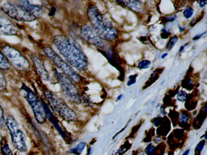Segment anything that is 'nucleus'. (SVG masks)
Segmentation results:
<instances>
[{
  "label": "nucleus",
  "instance_id": "f257e3e1",
  "mask_svg": "<svg viewBox=\"0 0 207 155\" xmlns=\"http://www.w3.org/2000/svg\"><path fill=\"white\" fill-rule=\"evenodd\" d=\"M53 42L66 63L72 68L80 72L87 69V58L75 40L65 35H57L54 37Z\"/></svg>",
  "mask_w": 207,
  "mask_h": 155
},
{
  "label": "nucleus",
  "instance_id": "f03ea898",
  "mask_svg": "<svg viewBox=\"0 0 207 155\" xmlns=\"http://www.w3.org/2000/svg\"><path fill=\"white\" fill-rule=\"evenodd\" d=\"M87 16L91 26L102 40L113 41L117 38L119 35L117 29L105 18L96 6L91 4L88 6Z\"/></svg>",
  "mask_w": 207,
  "mask_h": 155
},
{
  "label": "nucleus",
  "instance_id": "7ed1b4c3",
  "mask_svg": "<svg viewBox=\"0 0 207 155\" xmlns=\"http://www.w3.org/2000/svg\"><path fill=\"white\" fill-rule=\"evenodd\" d=\"M43 52L53 64L60 69L63 74L68 76L73 83H79L81 81L82 77L59 56L50 46L44 47L43 48Z\"/></svg>",
  "mask_w": 207,
  "mask_h": 155
},
{
  "label": "nucleus",
  "instance_id": "20e7f679",
  "mask_svg": "<svg viewBox=\"0 0 207 155\" xmlns=\"http://www.w3.org/2000/svg\"><path fill=\"white\" fill-rule=\"evenodd\" d=\"M54 72L65 97L71 102L81 103L82 101L81 97L75 84L65 74L58 72L56 69H54Z\"/></svg>",
  "mask_w": 207,
  "mask_h": 155
},
{
  "label": "nucleus",
  "instance_id": "39448f33",
  "mask_svg": "<svg viewBox=\"0 0 207 155\" xmlns=\"http://www.w3.org/2000/svg\"><path fill=\"white\" fill-rule=\"evenodd\" d=\"M1 50L11 66L17 70L25 71L31 67L30 62L27 58L13 46L5 44L2 47Z\"/></svg>",
  "mask_w": 207,
  "mask_h": 155
},
{
  "label": "nucleus",
  "instance_id": "423d86ee",
  "mask_svg": "<svg viewBox=\"0 0 207 155\" xmlns=\"http://www.w3.org/2000/svg\"><path fill=\"white\" fill-rule=\"evenodd\" d=\"M6 128L11 136L12 143L14 148L20 152H26L27 150L25 136L20 129L17 121L12 116H7L6 118Z\"/></svg>",
  "mask_w": 207,
  "mask_h": 155
},
{
  "label": "nucleus",
  "instance_id": "0eeeda50",
  "mask_svg": "<svg viewBox=\"0 0 207 155\" xmlns=\"http://www.w3.org/2000/svg\"><path fill=\"white\" fill-rule=\"evenodd\" d=\"M21 90L26 99L32 108L37 121L40 124L46 122L48 118L43 102L39 99L35 93L26 85L24 84L22 86Z\"/></svg>",
  "mask_w": 207,
  "mask_h": 155
},
{
  "label": "nucleus",
  "instance_id": "6e6552de",
  "mask_svg": "<svg viewBox=\"0 0 207 155\" xmlns=\"http://www.w3.org/2000/svg\"><path fill=\"white\" fill-rule=\"evenodd\" d=\"M1 9L9 17L18 21L32 22L37 20L34 15L17 3L6 2Z\"/></svg>",
  "mask_w": 207,
  "mask_h": 155
},
{
  "label": "nucleus",
  "instance_id": "1a4fd4ad",
  "mask_svg": "<svg viewBox=\"0 0 207 155\" xmlns=\"http://www.w3.org/2000/svg\"><path fill=\"white\" fill-rule=\"evenodd\" d=\"M44 94L50 107L62 119L71 109L60 97L57 95L51 90L48 88L44 89Z\"/></svg>",
  "mask_w": 207,
  "mask_h": 155
},
{
  "label": "nucleus",
  "instance_id": "9d476101",
  "mask_svg": "<svg viewBox=\"0 0 207 155\" xmlns=\"http://www.w3.org/2000/svg\"><path fill=\"white\" fill-rule=\"evenodd\" d=\"M80 37L85 42L95 46L98 49L103 50L105 48V43L90 26L86 25L81 27Z\"/></svg>",
  "mask_w": 207,
  "mask_h": 155
},
{
  "label": "nucleus",
  "instance_id": "9b49d317",
  "mask_svg": "<svg viewBox=\"0 0 207 155\" xmlns=\"http://www.w3.org/2000/svg\"><path fill=\"white\" fill-rule=\"evenodd\" d=\"M19 33V29L9 18L0 16V35L15 36Z\"/></svg>",
  "mask_w": 207,
  "mask_h": 155
},
{
  "label": "nucleus",
  "instance_id": "f8f14e48",
  "mask_svg": "<svg viewBox=\"0 0 207 155\" xmlns=\"http://www.w3.org/2000/svg\"><path fill=\"white\" fill-rule=\"evenodd\" d=\"M31 59L41 78L45 81H50L51 76L44 66V62L38 56L35 55L31 56Z\"/></svg>",
  "mask_w": 207,
  "mask_h": 155
},
{
  "label": "nucleus",
  "instance_id": "ddd939ff",
  "mask_svg": "<svg viewBox=\"0 0 207 155\" xmlns=\"http://www.w3.org/2000/svg\"><path fill=\"white\" fill-rule=\"evenodd\" d=\"M17 3L24 7L29 12H31L37 18L42 16L43 10L40 4L29 1H18Z\"/></svg>",
  "mask_w": 207,
  "mask_h": 155
},
{
  "label": "nucleus",
  "instance_id": "4468645a",
  "mask_svg": "<svg viewBox=\"0 0 207 155\" xmlns=\"http://www.w3.org/2000/svg\"><path fill=\"white\" fill-rule=\"evenodd\" d=\"M116 3L135 12L140 13L143 10V4L140 1H136V0L126 1L125 0V1H117Z\"/></svg>",
  "mask_w": 207,
  "mask_h": 155
},
{
  "label": "nucleus",
  "instance_id": "2eb2a0df",
  "mask_svg": "<svg viewBox=\"0 0 207 155\" xmlns=\"http://www.w3.org/2000/svg\"><path fill=\"white\" fill-rule=\"evenodd\" d=\"M43 103V105H44V109H45V111H46V115H47V118H49V120L51 121V122L52 123V124L55 126V127L56 128V129L58 130V132H59V133H60L61 135V136L63 137V138H66L67 137V136L66 135V133H65V132L63 130V129H62V127H60V124H59L57 119L54 117V116L53 115V114L52 113V112H51L50 109H49V107H48V105L45 103V102H44L43 101H42Z\"/></svg>",
  "mask_w": 207,
  "mask_h": 155
},
{
  "label": "nucleus",
  "instance_id": "dca6fc26",
  "mask_svg": "<svg viewBox=\"0 0 207 155\" xmlns=\"http://www.w3.org/2000/svg\"><path fill=\"white\" fill-rule=\"evenodd\" d=\"M0 145H1V151L3 155H13L6 137H3L1 138Z\"/></svg>",
  "mask_w": 207,
  "mask_h": 155
},
{
  "label": "nucleus",
  "instance_id": "f3484780",
  "mask_svg": "<svg viewBox=\"0 0 207 155\" xmlns=\"http://www.w3.org/2000/svg\"><path fill=\"white\" fill-rule=\"evenodd\" d=\"M11 68V65L4 55L1 49H0V69L7 71Z\"/></svg>",
  "mask_w": 207,
  "mask_h": 155
},
{
  "label": "nucleus",
  "instance_id": "a211bd4d",
  "mask_svg": "<svg viewBox=\"0 0 207 155\" xmlns=\"http://www.w3.org/2000/svg\"><path fill=\"white\" fill-rule=\"evenodd\" d=\"M86 143L81 142L79 144H77L76 147L71 148L69 150V153L70 154H73L75 155H81L83 151H84L85 147H86Z\"/></svg>",
  "mask_w": 207,
  "mask_h": 155
},
{
  "label": "nucleus",
  "instance_id": "6ab92c4d",
  "mask_svg": "<svg viewBox=\"0 0 207 155\" xmlns=\"http://www.w3.org/2000/svg\"><path fill=\"white\" fill-rule=\"evenodd\" d=\"M190 120V116L189 114L187 112H184L182 113V114L180 116L179 120V125L181 127L185 126V125L188 124V122Z\"/></svg>",
  "mask_w": 207,
  "mask_h": 155
},
{
  "label": "nucleus",
  "instance_id": "aec40b11",
  "mask_svg": "<svg viewBox=\"0 0 207 155\" xmlns=\"http://www.w3.org/2000/svg\"><path fill=\"white\" fill-rule=\"evenodd\" d=\"M178 40H179V38L177 35H174L172 37H171L170 39V40L168 42V43L167 44L166 50L169 52L171 50H172V49L174 47V45H175L176 42L178 41Z\"/></svg>",
  "mask_w": 207,
  "mask_h": 155
},
{
  "label": "nucleus",
  "instance_id": "412c9836",
  "mask_svg": "<svg viewBox=\"0 0 207 155\" xmlns=\"http://www.w3.org/2000/svg\"><path fill=\"white\" fill-rule=\"evenodd\" d=\"M7 88V81L4 75L0 69V91H4Z\"/></svg>",
  "mask_w": 207,
  "mask_h": 155
},
{
  "label": "nucleus",
  "instance_id": "4be33fe9",
  "mask_svg": "<svg viewBox=\"0 0 207 155\" xmlns=\"http://www.w3.org/2000/svg\"><path fill=\"white\" fill-rule=\"evenodd\" d=\"M0 129L4 130L6 129V118L4 114V111L1 105L0 104Z\"/></svg>",
  "mask_w": 207,
  "mask_h": 155
},
{
  "label": "nucleus",
  "instance_id": "5701e85b",
  "mask_svg": "<svg viewBox=\"0 0 207 155\" xmlns=\"http://www.w3.org/2000/svg\"><path fill=\"white\" fill-rule=\"evenodd\" d=\"M194 9L191 7H187L183 12V15L184 17L186 19H189L191 18L194 14Z\"/></svg>",
  "mask_w": 207,
  "mask_h": 155
},
{
  "label": "nucleus",
  "instance_id": "b1692460",
  "mask_svg": "<svg viewBox=\"0 0 207 155\" xmlns=\"http://www.w3.org/2000/svg\"><path fill=\"white\" fill-rule=\"evenodd\" d=\"M151 61L147 59H143L138 64V68L139 69H147L151 66Z\"/></svg>",
  "mask_w": 207,
  "mask_h": 155
},
{
  "label": "nucleus",
  "instance_id": "393cba45",
  "mask_svg": "<svg viewBox=\"0 0 207 155\" xmlns=\"http://www.w3.org/2000/svg\"><path fill=\"white\" fill-rule=\"evenodd\" d=\"M182 86L184 88L191 90L193 88V81L189 78H185L183 81H182Z\"/></svg>",
  "mask_w": 207,
  "mask_h": 155
},
{
  "label": "nucleus",
  "instance_id": "a878e982",
  "mask_svg": "<svg viewBox=\"0 0 207 155\" xmlns=\"http://www.w3.org/2000/svg\"><path fill=\"white\" fill-rule=\"evenodd\" d=\"M187 97H188L187 93L185 91L181 90V91H179L178 93H177L176 97H177V99L179 101L184 102L186 99Z\"/></svg>",
  "mask_w": 207,
  "mask_h": 155
},
{
  "label": "nucleus",
  "instance_id": "bb28decb",
  "mask_svg": "<svg viewBox=\"0 0 207 155\" xmlns=\"http://www.w3.org/2000/svg\"><path fill=\"white\" fill-rule=\"evenodd\" d=\"M137 74H134V75H132L131 76H129V80L127 83V86H131L133 84H136V81H137Z\"/></svg>",
  "mask_w": 207,
  "mask_h": 155
},
{
  "label": "nucleus",
  "instance_id": "cd10ccee",
  "mask_svg": "<svg viewBox=\"0 0 207 155\" xmlns=\"http://www.w3.org/2000/svg\"><path fill=\"white\" fill-rule=\"evenodd\" d=\"M155 146L153 144H149L145 148V153L146 155H153L155 150Z\"/></svg>",
  "mask_w": 207,
  "mask_h": 155
},
{
  "label": "nucleus",
  "instance_id": "c85d7f7f",
  "mask_svg": "<svg viewBox=\"0 0 207 155\" xmlns=\"http://www.w3.org/2000/svg\"><path fill=\"white\" fill-rule=\"evenodd\" d=\"M205 145V141H204V140L200 141L197 144V146L196 147V151L200 153L203 150Z\"/></svg>",
  "mask_w": 207,
  "mask_h": 155
},
{
  "label": "nucleus",
  "instance_id": "c756f323",
  "mask_svg": "<svg viewBox=\"0 0 207 155\" xmlns=\"http://www.w3.org/2000/svg\"><path fill=\"white\" fill-rule=\"evenodd\" d=\"M177 18V16L175 15H172L171 16L167 17H164L163 18V21L164 23H172L174 22Z\"/></svg>",
  "mask_w": 207,
  "mask_h": 155
},
{
  "label": "nucleus",
  "instance_id": "7c9ffc66",
  "mask_svg": "<svg viewBox=\"0 0 207 155\" xmlns=\"http://www.w3.org/2000/svg\"><path fill=\"white\" fill-rule=\"evenodd\" d=\"M170 35V33L169 32V31L168 30H167L166 29H163V30H161L160 36L162 39H167V38H168Z\"/></svg>",
  "mask_w": 207,
  "mask_h": 155
},
{
  "label": "nucleus",
  "instance_id": "2f4dec72",
  "mask_svg": "<svg viewBox=\"0 0 207 155\" xmlns=\"http://www.w3.org/2000/svg\"><path fill=\"white\" fill-rule=\"evenodd\" d=\"M206 34V32L205 31V32H204L202 33V34H197V35H196L193 38V41H197V40H198V39H200V38H201L203 35H205Z\"/></svg>",
  "mask_w": 207,
  "mask_h": 155
},
{
  "label": "nucleus",
  "instance_id": "473e14b6",
  "mask_svg": "<svg viewBox=\"0 0 207 155\" xmlns=\"http://www.w3.org/2000/svg\"><path fill=\"white\" fill-rule=\"evenodd\" d=\"M161 118H159L157 117V118H156L154 119V125L156 126V127H158L159 125H160V124L161 122Z\"/></svg>",
  "mask_w": 207,
  "mask_h": 155
},
{
  "label": "nucleus",
  "instance_id": "72a5a7b5",
  "mask_svg": "<svg viewBox=\"0 0 207 155\" xmlns=\"http://www.w3.org/2000/svg\"><path fill=\"white\" fill-rule=\"evenodd\" d=\"M197 3L199 4V6L201 8H203L204 7H205L207 4L206 1H198Z\"/></svg>",
  "mask_w": 207,
  "mask_h": 155
},
{
  "label": "nucleus",
  "instance_id": "f704fd0d",
  "mask_svg": "<svg viewBox=\"0 0 207 155\" xmlns=\"http://www.w3.org/2000/svg\"><path fill=\"white\" fill-rule=\"evenodd\" d=\"M188 43H186L185 45H182L181 46V47L180 48V49H179V53H182L183 52V51L184 50V49H185V47H186V46H187L188 45Z\"/></svg>",
  "mask_w": 207,
  "mask_h": 155
},
{
  "label": "nucleus",
  "instance_id": "c9c22d12",
  "mask_svg": "<svg viewBox=\"0 0 207 155\" xmlns=\"http://www.w3.org/2000/svg\"><path fill=\"white\" fill-rule=\"evenodd\" d=\"M93 148L92 147H90L88 150V155H92L93 153Z\"/></svg>",
  "mask_w": 207,
  "mask_h": 155
},
{
  "label": "nucleus",
  "instance_id": "e433bc0d",
  "mask_svg": "<svg viewBox=\"0 0 207 155\" xmlns=\"http://www.w3.org/2000/svg\"><path fill=\"white\" fill-rule=\"evenodd\" d=\"M189 152H190V150L189 149H188L186 150L182 155H188L189 154Z\"/></svg>",
  "mask_w": 207,
  "mask_h": 155
},
{
  "label": "nucleus",
  "instance_id": "4c0bfd02",
  "mask_svg": "<svg viewBox=\"0 0 207 155\" xmlns=\"http://www.w3.org/2000/svg\"><path fill=\"white\" fill-rule=\"evenodd\" d=\"M168 53H164L163 55H162L161 56V59H165V58L168 56Z\"/></svg>",
  "mask_w": 207,
  "mask_h": 155
},
{
  "label": "nucleus",
  "instance_id": "58836bf2",
  "mask_svg": "<svg viewBox=\"0 0 207 155\" xmlns=\"http://www.w3.org/2000/svg\"><path fill=\"white\" fill-rule=\"evenodd\" d=\"M179 31H180V32H183L185 30V28L184 27H181L180 26H179Z\"/></svg>",
  "mask_w": 207,
  "mask_h": 155
},
{
  "label": "nucleus",
  "instance_id": "ea45409f",
  "mask_svg": "<svg viewBox=\"0 0 207 155\" xmlns=\"http://www.w3.org/2000/svg\"><path fill=\"white\" fill-rule=\"evenodd\" d=\"M123 96V94H121V95H119V97H117V100H118V101H120V100H121V99L122 98Z\"/></svg>",
  "mask_w": 207,
  "mask_h": 155
}]
</instances>
